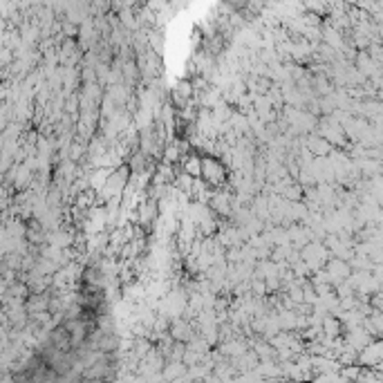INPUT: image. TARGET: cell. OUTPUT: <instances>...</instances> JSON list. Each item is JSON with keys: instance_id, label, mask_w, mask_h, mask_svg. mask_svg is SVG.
Wrapping results in <instances>:
<instances>
[{"instance_id": "cell-6", "label": "cell", "mask_w": 383, "mask_h": 383, "mask_svg": "<svg viewBox=\"0 0 383 383\" xmlns=\"http://www.w3.org/2000/svg\"><path fill=\"white\" fill-rule=\"evenodd\" d=\"M309 146H312V150H314L316 155H327L330 153V141H327V139H323V141H320V139H312V141H309Z\"/></svg>"}, {"instance_id": "cell-1", "label": "cell", "mask_w": 383, "mask_h": 383, "mask_svg": "<svg viewBox=\"0 0 383 383\" xmlns=\"http://www.w3.org/2000/svg\"><path fill=\"white\" fill-rule=\"evenodd\" d=\"M202 177L208 184H220L224 180V170L215 159L206 157V159H202Z\"/></svg>"}, {"instance_id": "cell-4", "label": "cell", "mask_w": 383, "mask_h": 383, "mask_svg": "<svg viewBox=\"0 0 383 383\" xmlns=\"http://www.w3.org/2000/svg\"><path fill=\"white\" fill-rule=\"evenodd\" d=\"M184 170H186L188 177H200L202 175V159L197 155H191L186 161H184Z\"/></svg>"}, {"instance_id": "cell-3", "label": "cell", "mask_w": 383, "mask_h": 383, "mask_svg": "<svg viewBox=\"0 0 383 383\" xmlns=\"http://www.w3.org/2000/svg\"><path fill=\"white\" fill-rule=\"evenodd\" d=\"M381 359H383V343H372V345L363 347V354H361L363 363H370V365H372L374 361H381Z\"/></svg>"}, {"instance_id": "cell-5", "label": "cell", "mask_w": 383, "mask_h": 383, "mask_svg": "<svg viewBox=\"0 0 383 383\" xmlns=\"http://www.w3.org/2000/svg\"><path fill=\"white\" fill-rule=\"evenodd\" d=\"M177 101H180V106L184 101H188V99H191L193 96V83L191 81H181V83H177Z\"/></svg>"}, {"instance_id": "cell-2", "label": "cell", "mask_w": 383, "mask_h": 383, "mask_svg": "<svg viewBox=\"0 0 383 383\" xmlns=\"http://www.w3.org/2000/svg\"><path fill=\"white\" fill-rule=\"evenodd\" d=\"M155 220H157V202H146V204H141L139 206V224H153Z\"/></svg>"}]
</instances>
